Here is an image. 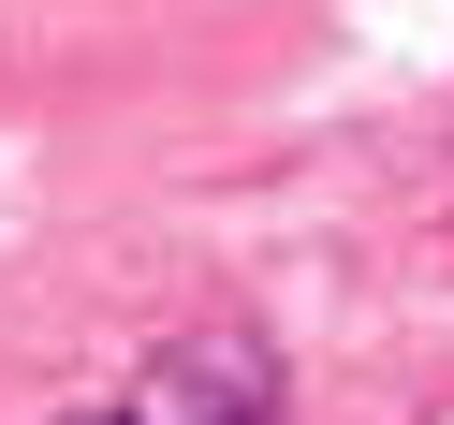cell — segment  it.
Instances as JSON below:
<instances>
[{"mask_svg":"<svg viewBox=\"0 0 454 425\" xmlns=\"http://www.w3.org/2000/svg\"><path fill=\"white\" fill-rule=\"evenodd\" d=\"M59 425H278V337L191 323V337H161L118 396H89V411H59Z\"/></svg>","mask_w":454,"mask_h":425,"instance_id":"cell-1","label":"cell"}]
</instances>
